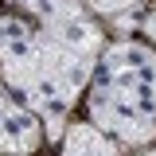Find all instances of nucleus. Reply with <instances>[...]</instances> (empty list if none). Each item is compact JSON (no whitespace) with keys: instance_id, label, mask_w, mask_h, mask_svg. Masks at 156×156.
Here are the masks:
<instances>
[{"instance_id":"1","label":"nucleus","mask_w":156,"mask_h":156,"mask_svg":"<svg viewBox=\"0 0 156 156\" xmlns=\"http://www.w3.org/2000/svg\"><path fill=\"white\" fill-rule=\"evenodd\" d=\"M101 51L105 31L82 0H4L0 8V82L43 117L47 140H58Z\"/></svg>"},{"instance_id":"2","label":"nucleus","mask_w":156,"mask_h":156,"mask_svg":"<svg viewBox=\"0 0 156 156\" xmlns=\"http://www.w3.org/2000/svg\"><path fill=\"white\" fill-rule=\"evenodd\" d=\"M86 121L117 144H152L156 140V51L144 43H113L98 58L86 86Z\"/></svg>"},{"instance_id":"3","label":"nucleus","mask_w":156,"mask_h":156,"mask_svg":"<svg viewBox=\"0 0 156 156\" xmlns=\"http://www.w3.org/2000/svg\"><path fill=\"white\" fill-rule=\"evenodd\" d=\"M43 140H47L43 117L16 101L0 82V156H31L43 148Z\"/></svg>"},{"instance_id":"4","label":"nucleus","mask_w":156,"mask_h":156,"mask_svg":"<svg viewBox=\"0 0 156 156\" xmlns=\"http://www.w3.org/2000/svg\"><path fill=\"white\" fill-rule=\"evenodd\" d=\"M58 156H121V144L109 133H101L94 121H78L66 129Z\"/></svg>"},{"instance_id":"5","label":"nucleus","mask_w":156,"mask_h":156,"mask_svg":"<svg viewBox=\"0 0 156 156\" xmlns=\"http://www.w3.org/2000/svg\"><path fill=\"white\" fill-rule=\"evenodd\" d=\"M94 16H125V12H133L140 8V0H82Z\"/></svg>"},{"instance_id":"6","label":"nucleus","mask_w":156,"mask_h":156,"mask_svg":"<svg viewBox=\"0 0 156 156\" xmlns=\"http://www.w3.org/2000/svg\"><path fill=\"white\" fill-rule=\"evenodd\" d=\"M140 35L148 39V43H156V12H152V16H144V20H140Z\"/></svg>"},{"instance_id":"7","label":"nucleus","mask_w":156,"mask_h":156,"mask_svg":"<svg viewBox=\"0 0 156 156\" xmlns=\"http://www.w3.org/2000/svg\"><path fill=\"white\" fill-rule=\"evenodd\" d=\"M144 156H156V148H152V152H144Z\"/></svg>"}]
</instances>
